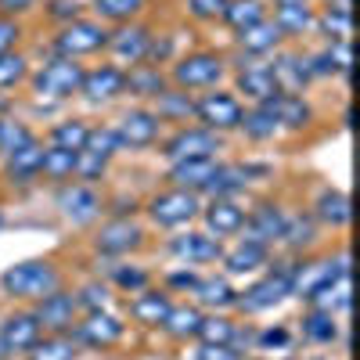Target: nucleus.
<instances>
[{
    "label": "nucleus",
    "instance_id": "1",
    "mask_svg": "<svg viewBox=\"0 0 360 360\" xmlns=\"http://www.w3.org/2000/svg\"><path fill=\"white\" fill-rule=\"evenodd\" d=\"M58 288H65V270L51 256L22 259V263L8 266L4 274H0V292H4L11 303H22V307H33L37 299H44Z\"/></svg>",
    "mask_w": 360,
    "mask_h": 360
},
{
    "label": "nucleus",
    "instance_id": "2",
    "mask_svg": "<svg viewBox=\"0 0 360 360\" xmlns=\"http://www.w3.org/2000/svg\"><path fill=\"white\" fill-rule=\"evenodd\" d=\"M166 76H169V86H180L188 94H202V90L224 86L231 79V58L227 51H217V47H195V51L176 54L166 65Z\"/></svg>",
    "mask_w": 360,
    "mask_h": 360
},
{
    "label": "nucleus",
    "instance_id": "3",
    "mask_svg": "<svg viewBox=\"0 0 360 360\" xmlns=\"http://www.w3.org/2000/svg\"><path fill=\"white\" fill-rule=\"evenodd\" d=\"M295 259H299V256H274V259L263 266V274H259L252 285H245L242 292H238L234 310L242 314V317H256V314H266V310L281 307L285 299L292 295V270H295Z\"/></svg>",
    "mask_w": 360,
    "mask_h": 360
},
{
    "label": "nucleus",
    "instance_id": "4",
    "mask_svg": "<svg viewBox=\"0 0 360 360\" xmlns=\"http://www.w3.org/2000/svg\"><path fill=\"white\" fill-rule=\"evenodd\" d=\"M86 65L76 62V58H62V54H51L44 65H37L29 72V90H33V101L37 105H65L72 98H79V83H83Z\"/></svg>",
    "mask_w": 360,
    "mask_h": 360
},
{
    "label": "nucleus",
    "instance_id": "5",
    "mask_svg": "<svg viewBox=\"0 0 360 360\" xmlns=\"http://www.w3.org/2000/svg\"><path fill=\"white\" fill-rule=\"evenodd\" d=\"M141 213L148 217L155 231H184L191 224H198V213H202V195L195 191H184V188H162L155 195H148Z\"/></svg>",
    "mask_w": 360,
    "mask_h": 360
},
{
    "label": "nucleus",
    "instance_id": "6",
    "mask_svg": "<svg viewBox=\"0 0 360 360\" xmlns=\"http://www.w3.org/2000/svg\"><path fill=\"white\" fill-rule=\"evenodd\" d=\"M105 44H108V25L90 18V15H79L65 25L54 29L51 37V54H62V58H94V54H105Z\"/></svg>",
    "mask_w": 360,
    "mask_h": 360
},
{
    "label": "nucleus",
    "instance_id": "7",
    "mask_svg": "<svg viewBox=\"0 0 360 360\" xmlns=\"http://www.w3.org/2000/svg\"><path fill=\"white\" fill-rule=\"evenodd\" d=\"M148 245V227L137 217H108L105 224H94L90 249L105 259H123Z\"/></svg>",
    "mask_w": 360,
    "mask_h": 360
},
{
    "label": "nucleus",
    "instance_id": "8",
    "mask_svg": "<svg viewBox=\"0 0 360 360\" xmlns=\"http://www.w3.org/2000/svg\"><path fill=\"white\" fill-rule=\"evenodd\" d=\"M242 115H245V101L234 94L231 86H213V90H202L195 98V123L213 130L220 137L238 134L242 127Z\"/></svg>",
    "mask_w": 360,
    "mask_h": 360
},
{
    "label": "nucleus",
    "instance_id": "9",
    "mask_svg": "<svg viewBox=\"0 0 360 360\" xmlns=\"http://www.w3.org/2000/svg\"><path fill=\"white\" fill-rule=\"evenodd\" d=\"M54 209L69 227H94L105 217V195L98 184L69 180V184L54 188Z\"/></svg>",
    "mask_w": 360,
    "mask_h": 360
},
{
    "label": "nucleus",
    "instance_id": "10",
    "mask_svg": "<svg viewBox=\"0 0 360 360\" xmlns=\"http://www.w3.org/2000/svg\"><path fill=\"white\" fill-rule=\"evenodd\" d=\"M224 152V137L205 130L198 123L188 127H173L162 141H159V155L166 162H184V159H217Z\"/></svg>",
    "mask_w": 360,
    "mask_h": 360
},
{
    "label": "nucleus",
    "instance_id": "11",
    "mask_svg": "<svg viewBox=\"0 0 360 360\" xmlns=\"http://www.w3.org/2000/svg\"><path fill=\"white\" fill-rule=\"evenodd\" d=\"M152 37H155V25L144 22V18L112 25V29H108V44H105V54H108L105 62H112V65H119V69L144 65L148 47H152Z\"/></svg>",
    "mask_w": 360,
    "mask_h": 360
},
{
    "label": "nucleus",
    "instance_id": "12",
    "mask_svg": "<svg viewBox=\"0 0 360 360\" xmlns=\"http://www.w3.org/2000/svg\"><path fill=\"white\" fill-rule=\"evenodd\" d=\"M112 130H115L123 152H148V148H155L162 141L166 127L159 123V115L148 105H130L112 119Z\"/></svg>",
    "mask_w": 360,
    "mask_h": 360
},
{
    "label": "nucleus",
    "instance_id": "13",
    "mask_svg": "<svg viewBox=\"0 0 360 360\" xmlns=\"http://www.w3.org/2000/svg\"><path fill=\"white\" fill-rule=\"evenodd\" d=\"M127 332H130V324L112 310H86L72 324V339L79 342V349H101V353L115 349L127 339Z\"/></svg>",
    "mask_w": 360,
    "mask_h": 360
},
{
    "label": "nucleus",
    "instance_id": "14",
    "mask_svg": "<svg viewBox=\"0 0 360 360\" xmlns=\"http://www.w3.org/2000/svg\"><path fill=\"white\" fill-rule=\"evenodd\" d=\"M339 274H349V256L346 252H339L335 259L332 256H321V259L299 256L295 259V270H292V295L307 303L314 292H321L324 285H332Z\"/></svg>",
    "mask_w": 360,
    "mask_h": 360
},
{
    "label": "nucleus",
    "instance_id": "15",
    "mask_svg": "<svg viewBox=\"0 0 360 360\" xmlns=\"http://www.w3.org/2000/svg\"><path fill=\"white\" fill-rule=\"evenodd\" d=\"M231 79H234L231 90L249 105H259V101H270L274 94H281L274 83V72H270V62H263V58H238V62H231Z\"/></svg>",
    "mask_w": 360,
    "mask_h": 360
},
{
    "label": "nucleus",
    "instance_id": "16",
    "mask_svg": "<svg viewBox=\"0 0 360 360\" xmlns=\"http://www.w3.org/2000/svg\"><path fill=\"white\" fill-rule=\"evenodd\" d=\"M285 220H288V209L274 198H259L245 209V227L238 238L245 242H256V245H266V249H278L281 242V231H285Z\"/></svg>",
    "mask_w": 360,
    "mask_h": 360
},
{
    "label": "nucleus",
    "instance_id": "17",
    "mask_svg": "<svg viewBox=\"0 0 360 360\" xmlns=\"http://www.w3.org/2000/svg\"><path fill=\"white\" fill-rule=\"evenodd\" d=\"M40 335L44 332H40L33 310L29 307H11L8 314H0V360L25 356Z\"/></svg>",
    "mask_w": 360,
    "mask_h": 360
},
{
    "label": "nucleus",
    "instance_id": "18",
    "mask_svg": "<svg viewBox=\"0 0 360 360\" xmlns=\"http://www.w3.org/2000/svg\"><path fill=\"white\" fill-rule=\"evenodd\" d=\"M245 202L242 198H202V213L198 224L205 234H213L217 242H227V238H238L245 227Z\"/></svg>",
    "mask_w": 360,
    "mask_h": 360
},
{
    "label": "nucleus",
    "instance_id": "19",
    "mask_svg": "<svg viewBox=\"0 0 360 360\" xmlns=\"http://www.w3.org/2000/svg\"><path fill=\"white\" fill-rule=\"evenodd\" d=\"M79 98L94 108H105L119 98H127V69H119L112 62L90 65L83 72V83H79Z\"/></svg>",
    "mask_w": 360,
    "mask_h": 360
},
{
    "label": "nucleus",
    "instance_id": "20",
    "mask_svg": "<svg viewBox=\"0 0 360 360\" xmlns=\"http://www.w3.org/2000/svg\"><path fill=\"white\" fill-rule=\"evenodd\" d=\"M270 62V72H274V83L281 94H307V86L314 83V72H310V62H307V51L295 47V44H285Z\"/></svg>",
    "mask_w": 360,
    "mask_h": 360
},
{
    "label": "nucleus",
    "instance_id": "21",
    "mask_svg": "<svg viewBox=\"0 0 360 360\" xmlns=\"http://www.w3.org/2000/svg\"><path fill=\"white\" fill-rule=\"evenodd\" d=\"M166 252H169L173 259H180L184 266H209V263H220L224 242H217V238L205 234V231L184 227L180 234H173L169 242H166Z\"/></svg>",
    "mask_w": 360,
    "mask_h": 360
},
{
    "label": "nucleus",
    "instance_id": "22",
    "mask_svg": "<svg viewBox=\"0 0 360 360\" xmlns=\"http://www.w3.org/2000/svg\"><path fill=\"white\" fill-rule=\"evenodd\" d=\"M29 310H33V317H37V324H40V332H72L76 317L83 314V310H79V299H76L72 288H58V292L37 299V303L29 307Z\"/></svg>",
    "mask_w": 360,
    "mask_h": 360
},
{
    "label": "nucleus",
    "instance_id": "23",
    "mask_svg": "<svg viewBox=\"0 0 360 360\" xmlns=\"http://www.w3.org/2000/svg\"><path fill=\"white\" fill-rule=\"evenodd\" d=\"M259 173H270V166H263V162H220L217 176L209 180L202 198H242L245 188L252 184V176H259Z\"/></svg>",
    "mask_w": 360,
    "mask_h": 360
},
{
    "label": "nucleus",
    "instance_id": "24",
    "mask_svg": "<svg viewBox=\"0 0 360 360\" xmlns=\"http://www.w3.org/2000/svg\"><path fill=\"white\" fill-rule=\"evenodd\" d=\"M40 162H44V137H33L29 144H22L18 152L4 155V176L8 188H33L40 180Z\"/></svg>",
    "mask_w": 360,
    "mask_h": 360
},
{
    "label": "nucleus",
    "instance_id": "25",
    "mask_svg": "<svg viewBox=\"0 0 360 360\" xmlns=\"http://www.w3.org/2000/svg\"><path fill=\"white\" fill-rule=\"evenodd\" d=\"M288 40L281 37V29L274 25V18H263V22H256V25H249V29H242V33H234V51H238V58H274L281 47H285Z\"/></svg>",
    "mask_w": 360,
    "mask_h": 360
},
{
    "label": "nucleus",
    "instance_id": "26",
    "mask_svg": "<svg viewBox=\"0 0 360 360\" xmlns=\"http://www.w3.org/2000/svg\"><path fill=\"white\" fill-rule=\"evenodd\" d=\"M173 307V295L162 285H148L137 295H127V314L137 328H162V317Z\"/></svg>",
    "mask_w": 360,
    "mask_h": 360
},
{
    "label": "nucleus",
    "instance_id": "27",
    "mask_svg": "<svg viewBox=\"0 0 360 360\" xmlns=\"http://www.w3.org/2000/svg\"><path fill=\"white\" fill-rule=\"evenodd\" d=\"M270 259H274V249L245 242V238H234V245L224 249V256H220V266L227 278H249L256 270H263Z\"/></svg>",
    "mask_w": 360,
    "mask_h": 360
},
{
    "label": "nucleus",
    "instance_id": "28",
    "mask_svg": "<svg viewBox=\"0 0 360 360\" xmlns=\"http://www.w3.org/2000/svg\"><path fill=\"white\" fill-rule=\"evenodd\" d=\"M270 18L281 29V37L288 44H299L314 33V22H317V0H303V4H278L270 8Z\"/></svg>",
    "mask_w": 360,
    "mask_h": 360
},
{
    "label": "nucleus",
    "instance_id": "29",
    "mask_svg": "<svg viewBox=\"0 0 360 360\" xmlns=\"http://www.w3.org/2000/svg\"><path fill=\"white\" fill-rule=\"evenodd\" d=\"M310 217L324 231H346L349 227V217H353L349 195L342 188H321L317 198H314V205H310Z\"/></svg>",
    "mask_w": 360,
    "mask_h": 360
},
{
    "label": "nucleus",
    "instance_id": "30",
    "mask_svg": "<svg viewBox=\"0 0 360 360\" xmlns=\"http://www.w3.org/2000/svg\"><path fill=\"white\" fill-rule=\"evenodd\" d=\"M270 108L278 115L281 134H307L317 123V112L307 101V94H274L270 98Z\"/></svg>",
    "mask_w": 360,
    "mask_h": 360
},
{
    "label": "nucleus",
    "instance_id": "31",
    "mask_svg": "<svg viewBox=\"0 0 360 360\" xmlns=\"http://www.w3.org/2000/svg\"><path fill=\"white\" fill-rule=\"evenodd\" d=\"M195 98L198 94H188V90H180V86H166L159 98L148 101V108H152L159 115V123L162 127H188L195 123Z\"/></svg>",
    "mask_w": 360,
    "mask_h": 360
},
{
    "label": "nucleus",
    "instance_id": "32",
    "mask_svg": "<svg viewBox=\"0 0 360 360\" xmlns=\"http://www.w3.org/2000/svg\"><path fill=\"white\" fill-rule=\"evenodd\" d=\"M234 299H238V288L231 285L227 274H198V281L191 288V303L202 307L205 314L234 310Z\"/></svg>",
    "mask_w": 360,
    "mask_h": 360
},
{
    "label": "nucleus",
    "instance_id": "33",
    "mask_svg": "<svg viewBox=\"0 0 360 360\" xmlns=\"http://www.w3.org/2000/svg\"><path fill=\"white\" fill-rule=\"evenodd\" d=\"M317 234H321V227L310 217V209H299V213H288L278 245L285 249V256H310V249L317 245Z\"/></svg>",
    "mask_w": 360,
    "mask_h": 360
},
{
    "label": "nucleus",
    "instance_id": "34",
    "mask_svg": "<svg viewBox=\"0 0 360 360\" xmlns=\"http://www.w3.org/2000/svg\"><path fill=\"white\" fill-rule=\"evenodd\" d=\"M195 339L205 342V346H238L242 339L249 342V332L238 324V317H231L227 310H217V314H202Z\"/></svg>",
    "mask_w": 360,
    "mask_h": 360
},
{
    "label": "nucleus",
    "instance_id": "35",
    "mask_svg": "<svg viewBox=\"0 0 360 360\" xmlns=\"http://www.w3.org/2000/svg\"><path fill=\"white\" fill-rule=\"evenodd\" d=\"M217 166H220V159H184V162H169L166 180H169L173 188H184V191L205 195L209 180L217 176Z\"/></svg>",
    "mask_w": 360,
    "mask_h": 360
},
{
    "label": "nucleus",
    "instance_id": "36",
    "mask_svg": "<svg viewBox=\"0 0 360 360\" xmlns=\"http://www.w3.org/2000/svg\"><path fill=\"white\" fill-rule=\"evenodd\" d=\"M202 314H205V310L195 307L191 299H173V307H169V314L162 317V328H159V332H162L166 339H173V342H188V339L198 335Z\"/></svg>",
    "mask_w": 360,
    "mask_h": 360
},
{
    "label": "nucleus",
    "instance_id": "37",
    "mask_svg": "<svg viewBox=\"0 0 360 360\" xmlns=\"http://www.w3.org/2000/svg\"><path fill=\"white\" fill-rule=\"evenodd\" d=\"M249 144H270L281 137V127H278V115L270 108V101H259V105H245V115H242V127H238Z\"/></svg>",
    "mask_w": 360,
    "mask_h": 360
},
{
    "label": "nucleus",
    "instance_id": "38",
    "mask_svg": "<svg viewBox=\"0 0 360 360\" xmlns=\"http://www.w3.org/2000/svg\"><path fill=\"white\" fill-rule=\"evenodd\" d=\"M299 335H303L310 346H335L339 335H342L339 314H328V310L307 307L303 317H299Z\"/></svg>",
    "mask_w": 360,
    "mask_h": 360
},
{
    "label": "nucleus",
    "instance_id": "39",
    "mask_svg": "<svg viewBox=\"0 0 360 360\" xmlns=\"http://www.w3.org/2000/svg\"><path fill=\"white\" fill-rule=\"evenodd\" d=\"M166 86H169V76L159 65H134V69H127V94L137 98L141 105L159 98Z\"/></svg>",
    "mask_w": 360,
    "mask_h": 360
},
{
    "label": "nucleus",
    "instance_id": "40",
    "mask_svg": "<svg viewBox=\"0 0 360 360\" xmlns=\"http://www.w3.org/2000/svg\"><path fill=\"white\" fill-rule=\"evenodd\" d=\"M76 155L79 152H69V148H54L44 141V162H40V180L47 184L62 188L69 180H76Z\"/></svg>",
    "mask_w": 360,
    "mask_h": 360
},
{
    "label": "nucleus",
    "instance_id": "41",
    "mask_svg": "<svg viewBox=\"0 0 360 360\" xmlns=\"http://www.w3.org/2000/svg\"><path fill=\"white\" fill-rule=\"evenodd\" d=\"M79 353L83 349L72 339V332H44L25 353V360H79Z\"/></svg>",
    "mask_w": 360,
    "mask_h": 360
},
{
    "label": "nucleus",
    "instance_id": "42",
    "mask_svg": "<svg viewBox=\"0 0 360 360\" xmlns=\"http://www.w3.org/2000/svg\"><path fill=\"white\" fill-rule=\"evenodd\" d=\"M86 8H90V18H98V22H105V25L112 29V25L144 18L148 0H90Z\"/></svg>",
    "mask_w": 360,
    "mask_h": 360
},
{
    "label": "nucleus",
    "instance_id": "43",
    "mask_svg": "<svg viewBox=\"0 0 360 360\" xmlns=\"http://www.w3.org/2000/svg\"><path fill=\"white\" fill-rule=\"evenodd\" d=\"M314 33H317L324 44H353V11L317 8Z\"/></svg>",
    "mask_w": 360,
    "mask_h": 360
},
{
    "label": "nucleus",
    "instance_id": "44",
    "mask_svg": "<svg viewBox=\"0 0 360 360\" xmlns=\"http://www.w3.org/2000/svg\"><path fill=\"white\" fill-rule=\"evenodd\" d=\"M266 15H270V4H266V0H227L220 22L231 29V33H242V29L263 22Z\"/></svg>",
    "mask_w": 360,
    "mask_h": 360
},
{
    "label": "nucleus",
    "instance_id": "45",
    "mask_svg": "<svg viewBox=\"0 0 360 360\" xmlns=\"http://www.w3.org/2000/svg\"><path fill=\"white\" fill-rule=\"evenodd\" d=\"M105 281H108L115 292H123V295H137V292H144L148 285H155L152 270L141 266V263H112Z\"/></svg>",
    "mask_w": 360,
    "mask_h": 360
},
{
    "label": "nucleus",
    "instance_id": "46",
    "mask_svg": "<svg viewBox=\"0 0 360 360\" xmlns=\"http://www.w3.org/2000/svg\"><path fill=\"white\" fill-rule=\"evenodd\" d=\"M86 134H90V119L83 115H69V119H58V123L47 130V144L54 148H69V152H79V148L86 144Z\"/></svg>",
    "mask_w": 360,
    "mask_h": 360
},
{
    "label": "nucleus",
    "instance_id": "47",
    "mask_svg": "<svg viewBox=\"0 0 360 360\" xmlns=\"http://www.w3.org/2000/svg\"><path fill=\"white\" fill-rule=\"evenodd\" d=\"M29 72H33V62H29L25 51H8L0 54V94H11V90L29 83Z\"/></svg>",
    "mask_w": 360,
    "mask_h": 360
},
{
    "label": "nucleus",
    "instance_id": "48",
    "mask_svg": "<svg viewBox=\"0 0 360 360\" xmlns=\"http://www.w3.org/2000/svg\"><path fill=\"white\" fill-rule=\"evenodd\" d=\"M349 274H339L332 285H324L321 292H314L307 299V307H317V310H328V314H346L349 310Z\"/></svg>",
    "mask_w": 360,
    "mask_h": 360
},
{
    "label": "nucleus",
    "instance_id": "49",
    "mask_svg": "<svg viewBox=\"0 0 360 360\" xmlns=\"http://www.w3.org/2000/svg\"><path fill=\"white\" fill-rule=\"evenodd\" d=\"M33 137H40V134L29 127V123H22L18 115H0V159L18 152V148L29 144Z\"/></svg>",
    "mask_w": 360,
    "mask_h": 360
},
{
    "label": "nucleus",
    "instance_id": "50",
    "mask_svg": "<svg viewBox=\"0 0 360 360\" xmlns=\"http://www.w3.org/2000/svg\"><path fill=\"white\" fill-rule=\"evenodd\" d=\"M79 152H94V155H101V159H108V162H115V155L123 152L119 148V137H115V130H112V123H90V134H86V144L79 148Z\"/></svg>",
    "mask_w": 360,
    "mask_h": 360
},
{
    "label": "nucleus",
    "instance_id": "51",
    "mask_svg": "<svg viewBox=\"0 0 360 360\" xmlns=\"http://www.w3.org/2000/svg\"><path fill=\"white\" fill-rule=\"evenodd\" d=\"M76 299H79V310H112V285L101 281V278H90L83 281L79 288H72Z\"/></svg>",
    "mask_w": 360,
    "mask_h": 360
},
{
    "label": "nucleus",
    "instance_id": "52",
    "mask_svg": "<svg viewBox=\"0 0 360 360\" xmlns=\"http://www.w3.org/2000/svg\"><path fill=\"white\" fill-rule=\"evenodd\" d=\"M176 58V40H173V33H159L155 29V37H152V47H148V58H144V65H159V69H166L169 62Z\"/></svg>",
    "mask_w": 360,
    "mask_h": 360
},
{
    "label": "nucleus",
    "instance_id": "53",
    "mask_svg": "<svg viewBox=\"0 0 360 360\" xmlns=\"http://www.w3.org/2000/svg\"><path fill=\"white\" fill-rule=\"evenodd\" d=\"M224 4L227 0H184V15L198 25H213V22H220Z\"/></svg>",
    "mask_w": 360,
    "mask_h": 360
},
{
    "label": "nucleus",
    "instance_id": "54",
    "mask_svg": "<svg viewBox=\"0 0 360 360\" xmlns=\"http://www.w3.org/2000/svg\"><path fill=\"white\" fill-rule=\"evenodd\" d=\"M22 44H25V22H22V18L0 15V54L22 51Z\"/></svg>",
    "mask_w": 360,
    "mask_h": 360
},
{
    "label": "nucleus",
    "instance_id": "55",
    "mask_svg": "<svg viewBox=\"0 0 360 360\" xmlns=\"http://www.w3.org/2000/svg\"><path fill=\"white\" fill-rule=\"evenodd\" d=\"M44 15H47V18L54 22V29H58V25L79 18V15H83V4H79V0H44Z\"/></svg>",
    "mask_w": 360,
    "mask_h": 360
},
{
    "label": "nucleus",
    "instance_id": "56",
    "mask_svg": "<svg viewBox=\"0 0 360 360\" xmlns=\"http://www.w3.org/2000/svg\"><path fill=\"white\" fill-rule=\"evenodd\" d=\"M195 281H198V270L195 266H180V270H169V274L162 278V288L169 295H191Z\"/></svg>",
    "mask_w": 360,
    "mask_h": 360
},
{
    "label": "nucleus",
    "instance_id": "57",
    "mask_svg": "<svg viewBox=\"0 0 360 360\" xmlns=\"http://www.w3.org/2000/svg\"><path fill=\"white\" fill-rule=\"evenodd\" d=\"M141 205H144V198H137V195H112V198H105V213L108 217H141Z\"/></svg>",
    "mask_w": 360,
    "mask_h": 360
},
{
    "label": "nucleus",
    "instance_id": "58",
    "mask_svg": "<svg viewBox=\"0 0 360 360\" xmlns=\"http://www.w3.org/2000/svg\"><path fill=\"white\" fill-rule=\"evenodd\" d=\"M252 342H256L259 349H285V346L292 342V332H288L285 324H274V328H263V332H256Z\"/></svg>",
    "mask_w": 360,
    "mask_h": 360
},
{
    "label": "nucleus",
    "instance_id": "59",
    "mask_svg": "<svg viewBox=\"0 0 360 360\" xmlns=\"http://www.w3.org/2000/svg\"><path fill=\"white\" fill-rule=\"evenodd\" d=\"M195 360H249V356L242 349H234V346H205V342H198Z\"/></svg>",
    "mask_w": 360,
    "mask_h": 360
},
{
    "label": "nucleus",
    "instance_id": "60",
    "mask_svg": "<svg viewBox=\"0 0 360 360\" xmlns=\"http://www.w3.org/2000/svg\"><path fill=\"white\" fill-rule=\"evenodd\" d=\"M33 11H40V0H0V15L8 18H25Z\"/></svg>",
    "mask_w": 360,
    "mask_h": 360
},
{
    "label": "nucleus",
    "instance_id": "61",
    "mask_svg": "<svg viewBox=\"0 0 360 360\" xmlns=\"http://www.w3.org/2000/svg\"><path fill=\"white\" fill-rule=\"evenodd\" d=\"M321 8H335V11H353V0H324Z\"/></svg>",
    "mask_w": 360,
    "mask_h": 360
},
{
    "label": "nucleus",
    "instance_id": "62",
    "mask_svg": "<svg viewBox=\"0 0 360 360\" xmlns=\"http://www.w3.org/2000/svg\"><path fill=\"white\" fill-rule=\"evenodd\" d=\"M4 224H8V217H4V209H0V231H4Z\"/></svg>",
    "mask_w": 360,
    "mask_h": 360
},
{
    "label": "nucleus",
    "instance_id": "63",
    "mask_svg": "<svg viewBox=\"0 0 360 360\" xmlns=\"http://www.w3.org/2000/svg\"><path fill=\"white\" fill-rule=\"evenodd\" d=\"M141 360H159V356H141Z\"/></svg>",
    "mask_w": 360,
    "mask_h": 360
}]
</instances>
